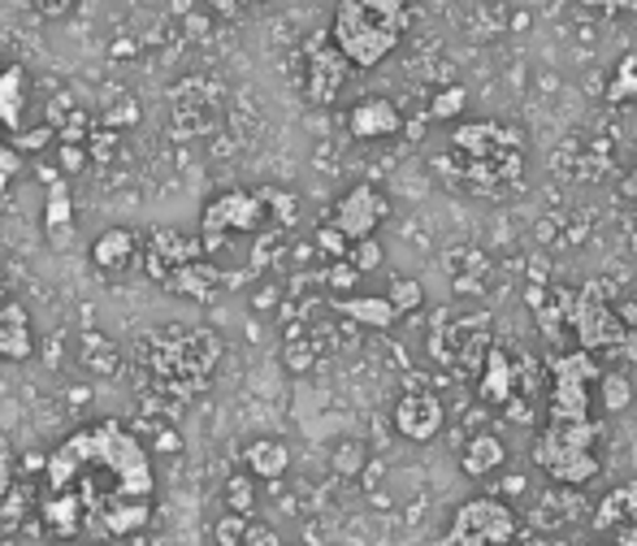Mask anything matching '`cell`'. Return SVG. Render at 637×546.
Here are the masks:
<instances>
[{
    "mask_svg": "<svg viewBox=\"0 0 637 546\" xmlns=\"http://www.w3.org/2000/svg\"><path fill=\"white\" fill-rule=\"evenodd\" d=\"M44 491H70L88 507V529L96 534L104 521L131 503H152V464L144 443L122 421H96L70 434L49 455Z\"/></svg>",
    "mask_w": 637,
    "mask_h": 546,
    "instance_id": "obj_1",
    "label": "cell"
},
{
    "mask_svg": "<svg viewBox=\"0 0 637 546\" xmlns=\"http://www.w3.org/2000/svg\"><path fill=\"white\" fill-rule=\"evenodd\" d=\"M217 360H222V339L204 326H165L144 339L147 373L169 395L192 399L196 391H204Z\"/></svg>",
    "mask_w": 637,
    "mask_h": 546,
    "instance_id": "obj_2",
    "label": "cell"
},
{
    "mask_svg": "<svg viewBox=\"0 0 637 546\" xmlns=\"http://www.w3.org/2000/svg\"><path fill=\"white\" fill-rule=\"evenodd\" d=\"M460 156V178L477 192H499L525 169V135L507 122H464L451 135Z\"/></svg>",
    "mask_w": 637,
    "mask_h": 546,
    "instance_id": "obj_3",
    "label": "cell"
},
{
    "mask_svg": "<svg viewBox=\"0 0 637 546\" xmlns=\"http://www.w3.org/2000/svg\"><path fill=\"white\" fill-rule=\"evenodd\" d=\"M598 439H603V430L594 421H582V425H555V421H546L542 434L534 439V464L555 486L582 491L603 468L598 455H594Z\"/></svg>",
    "mask_w": 637,
    "mask_h": 546,
    "instance_id": "obj_4",
    "label": "cell"
},
{
    "mask_svg": "<svg viewBox=\"0 0 637 546\" xmlns=\"http://www.w3.org/2000/svg\"><path fill=\"white\" fill-rule=\"evenodd\" d=\"M559 308L568 312V326L582 351H607L620 360H637V330L620 321V308H612L603 287L589 282L582 291H555Z\"/></svg>",
    "mask_w": 637,
    "mask_h": 546,
    "instance_id": "obj_5",
    "label": "cell"
},
{
    "mask_svg": "<svg viewBox=\"0 0 637 546\" xmlns=\"http://www.w3.org/2000/svg\"><path fill=\"white\" fill-rule=\"evenodd\" d=\"M330 40L339 44V52L356 70H373L399 49L403 31L394 22H387L382 13H373L369 4H360V0H339L335 22H330Z\"/></svg>",
    "mask_w": 637,
    "mask_h": 546,
    "instance_id": "obj_6",
    "label": "cell"
},
{
    "mask_svg": "<svg viewBox=\"0 0 637 546\" xmlns=\"http://www.w3.org/2000/svg\"><path fill=\"white\" fill-rule=\"evenodd\" d=\"M603 382V369L594 351H559L551 356V399H546V421L555 425H582L589 416V387Z\"/></svg>",
    "mask_w": 637,
    "mask_h": 546,
    "instance_id": "obj_7",
    "label": "cell"
},
{
    "mask_svg": "<svg viewBox=\"0 0 637 546\" xmlns=\"http://www.w3.org/2000/svg\"><path fill=\"white\" fill-rule=\"evenodd\" d=\"M521 538V521L516 512L494 495H477L455 507L446 546H512Z\"/></svg>",
    "mask_w": 637,
    "mask_h": 546,
    "instance_id": "obj_8",
    "label": "cell"
},
{
    "mask_svg": "<svg viewBox=\"0 0 637 546\" xmlns=\"http://www.w3.org/2000/svg\"><path fill=\"white\" fill-rule=\"evenodd\" d=\"M265 217H269V208H265L260 192H222V196L208 199L204 213H199V239H204L208 251H217L230 235L260 230Z\"/></svg>",
    "mask_w": 637,
    "mask_h": 546,
    "instance_id": "obj_9",
    "label": "cell"
},
{
    "mask_svg": "<svg viewBox=\"0 0 637 546\" xmlns=\"http://www.w3.org/2000/svg\"><path fill=\"white\" fill-rule=\"evenodd\" d=\"M387 217H391V204H387V196H382L378 187H369V183H356V187L335 204V226L343 230L351 244L373 239V230H378Z\"/></svg>",
    "mask_w": 637,
    "mask_h": 546,
    "instance_id": "obj_10",
    "label": "cell"
},
{
    "mask_svg": "<svg viewBox=\"0 0 637 546\" xmlns=\"http://www.w3.org/2000/svg\"><path fill=\"white\" fill-rule=\"evenodd\" d=\"M347 74H351V61H347L335 40L317 35L308 44V79H304V92L312 104H335L343 92Z\"/></svg>",
    "mask_w": 637,
    "mask_h": 546,
    "instance_id": "obj_11",
    "label": "cell"
},
{
    "mask_svg": "<svg viewBox=\"0 0 637 546\" xmlns=\"http://www.w3.org/2000/svg\"><path fill=\"white\" fill-rule=\"evenodd\" d=\"M208 248H204V239L199 235H178V230H152V239H147V251H144V269L152 282H165L174 269H183V265H196L204 260Z\"/></svg>",
    "mask_w": 637,
    "mask_h": 546,
    "instance_id": "obj_12",
    "label": "cell"
},
{
    "mask_svg": "<svg viewBox=\"0 0 637 546\" xmlns=\"http://www.w3.org/2000/svg\"><path fill=\"white\" fill-rule=\"evenodd\" d=\"M594 529L598 538L616 546H637V482L634 486H616L598 498L594 507Z\"/></svg>",
    "mask_w": 637,
    "mask_h": 546,
    "instance_id": "obj_13",
    "label": "cell"
},
{
    "mask_svg": "<svg viewBox=\"0 0 637 546\" xmlns=\"http://www.w3.org/2000/svg\"><path fill=\"white\" fill-rule=\"evenodd\" d=\"M442 425H446L442 399L430 395V391H408V395L394 403V430H399L408 443H430V439H439Z\"/></svg>",
    "mask_w": 637,
    "mask_h": 546,
    "instance_id": "obj_14",
    "label": "cell"
},
{
    "mask_svg": "<svg viewBox=\"0 0 637 546\" xmlns=\"http://www.w3.org/2000/svg\"><path fill=\"white\" fill-rule=\"evenodd\" d=\"M403 126H408L403 113H399L387 96L360 100V104L347 113V131H351L356 140H391V135H399Z\"/></svg>",
    "mask_w": 637,
    "mask_h": 546,
    "instance_id": "obj_15",
    "label": "cell"
},
{
    "mask_svg": "<svg viewBox=\"0 0 637 546\" xmlns=\"http://www.w3.org/2000/svg\"><path fill=\"white\" fill-rule=\"evenodd\" d=\"M477 395H482V403L499 408V412H503L512 399L521 395V391H516V364H512V356H507L503 348H486V356H482Z\"/></svg>",
    "mask_w": 637,
    "mask_h": 546,
    "instance_id": "obj_16",
    "label": "cell"
},
{
    "mask_svg": "<svg viewBox=\"0 0 637 546\" xmlns=\"http://www.w3.org/2000/svg\"><path fill=\"white\" fill-rule=\"evenodd\" d=\"M27 104H31L27 65H4L0 70V131L4 135H22L27 131Z\"/></svg>",
    "mask_w": 637,
    "mask_h": 546,
    "instance_id": "obj_17",
    "label": "cell"
},
{
    "mask_svg": "<svg viewBox=\"0 0 637 546\" xmlns=\"http://www.w3.org/2000/svg\"><path fill=\"white\" fill-rule=\"evenodd\" d=\"M40 521L56 538H79L88 529V507L70 491H44L40 495Z\"/></svg>",
    "mask_w": 637,
    "mask_h": 546,
    "instance_id": "obj_18",
    "label": "cell"
},
{
    "mask_svg": "<svg viewBox=\"0 0 637 546\" xmlns=\"http://www.w3.org/2000/svg\"><path fill=\"white\" fill-rule=\"evenodd\" d=\"M35 351V334H31V312L18 299L0 303V360H31Z\"/></svg>",
    "mask_w": 637,
    "mask_h": 546,
    "instance_id": "obj_19",
    "label": "cell"
},
{
    "mask_svg": "<svg viewBox=\"0 0 637 546\" xmlns=\"http://www.w3.org/2000/svg\"><path fill=\"white\" fill-rule=\"evenodd\" d=\"M135 256H140V239L126 226H109L92 244V265H96L100 274H122V269L135 265Z\"/></svg>",
    "mask_w": 637,
    "mask_h": 546,
    "instance_id": "obj_20",
    "label": "cell"
},
{
    "mask_svg": "<svg viewBox=\"0 0 637 546\" xmlns=\"http://www.w3.org/2000/svg\"><path fill=\"white\" fill-rule=\"evenodd\" d=\"M507 464V447H503V439L499 434H473L469 443H464V451H460V468L469 473V477H491V473H499Z\"/></svg>",
    "mask_w": 637,
    "mask_h": 546,
    "instance_id": "obj_21",
    "label": "cell"
},
{
    "mask_svg": "<svg viewBox=\"0 0 637 546\" xmlns=\"http://www.w3.org/2000/svg\"><path fill=\"white\" fill-rule=\"evenodd\" d=\"M335 308L343 312L347 321L369 326V330H391L394 321H399V308L387 296H339Z\"/></svg>",
    "mask_w": 637,
    "mask_h": 546,
    "instance_id": "obj_22",
    "label": "cell"
},
{
    "mask_svg": "<svg viewBox=\"0 0 637 546\" xmlns=\"http://www.w3.org/2000/svg\"><path fill=\"white\" fill-rule=\"evenodd\" d=\"M244 464L251 477L278 482V477H287V468H291V451H287L282 439H256V443H247Z\"/></svg>",
    "mask_w": 637,
    "mask_h": 546,
    "instance_id": "obj_23",
    "label": "cell"
},
{
    "mask_svg": "<svg viewBox=\"0 0 637 546\" xmlns=\"http://www.w3.org/2000/svg\"><path fill=\"white\" fill-rule=\"evenodd\" d=\"M165 291H174V296H187V299H213L217 296V287H222V274L213 269V265H183V269H174L165 282H161Z\"/></svg>",
    "mask_w": 637,
    "mask_h": 546,
    "instance_id": "obj_24",
    "label": "cell"
},
{
    "mask_svg": "<svg viewBox=\"0 0 637 546\" xmlns=\"http://www.w3.org/2000/svg\"><path fill=\"white\" fill-rule=\"evenodd\" d=\"M70 222H74V199H70V183L52 174L49 192H44V230H49L52 244H61V239H65Z\"/></svg>",
    "mask_w": 637,
    "mask_h": 546,
    "instance_id": "obj_25",
    "label": "cell"
},
{
    "mask_svg": "<svg viewBox=\"0 0 637 546\" xmlns=\"http://www.w3.org/2000/svg\"><path fill=\"white\" fill-rule=\"evenodd\" d=\"M603 96H607V104H629V100H637V52L620 56V65H616L612 83L603 87Z\"/></svg>",
    "mask_w": 637,
    "mask_h": 546,
    "instance_id": "obj_26",
    "label": "cell"
},
{
    "mask_svg": "<svg viewBox=\"0 0 637 546\" xmlns=\"http://www.w3.org/2000/svg\"><path fill=\"white\" fill-rule=\"evenodd\" d=\"M83 364L109 378V373H117V369H122V351L113 348L104 334H88V343H83Z\"/></svg>",
    "mask_w": 637,
    "mask_h": 546,
    "instance_id": "obj_27",
    "label": "cell"
},
{
    "mask_svg": "<svg viewBox=\"0 0 637 546\" xmlns=\"http://www.w3.org/2000/svg\"><path fill=\"white\" fill-rule=\"evenodd\" d=\"M598 403H603V412H625V408L634 403V382H629L625 373H603Z\"/></svg>",
    "mask_w": 637,
    "mask_h": 546,
    "instance_id": "obj_28",
    "label": "cell"
},
{
    "mask_svg": "<svg viewBox=\"0 0 637 546\" xmlns=\"http://www.w3.org/2000/svg\"><path fill=\"white\" fill-rule=\"evenodd\" d=\"M464 104H469V92L464 87H442L439 96L430 100V122H455L460 113H464Z\"/></svg>",
    "mask_w": 637,
    "mask_h": 546,
    "instance_id": "obj_29",
    "label": "cell"
},
{
    "mask_svg": "<svg viewBox=\"0 0 637 546\" xmlns=\"http://www.w3.org/2000/svg\"><path fill=\"white\" fill-rule=\"evenodd\" d=\"M226 507H230L235 516H247V521H251V512H256V486H251L247 473L226 482Z\"/></svg>",
    "mask_w": 637,
    "mask_h": 546,
    "instance_id": "obj_30",
    "label": "cell"
},
{
    "mask_svg": "<svg viewBox=\"0 0 637 546\" xmlns=\"http://www.w3.org/2000/svg\"><path fill=\"white\" fill-rule=\"evenodd\" d=\"M387 299H391L394 308H399V317H403V312H417V308L425 303V287H421L417 278H394Z\"/></svg>",
    "mask_w": 637,
    "mask_h": 546,
    "instance_id": "obj_31",
    "label": "cell"
},
{
    "mask_svg": "<svg viewBox=\"0 0 637 546\" xmlns=\"http://www.w3.org/2000/svg\"><path fill=\"white\" fill-rule=\"evenodd\" d=\"M27 512H31V491H27V486H13L9 495L0 498V525H4V529H18Z\"/></svg>",
    "mask_w": 637,
    "mask_h": 546,
    "instance_id": "obj_32",
    "label": "cell"
},
{
    "mask_svg": "<svg viewBox=\"0 0 637 546\" xmlns=\"http://www.w3.org/2000/svg\"><path fill=\"white\" fill-rule=\"evenodd\" d=\"M364 460H369V451H364V443H339L335 447V473L339 477H360L364 473Z\"/></svg>",
    "mask_w": 637,
    "mask_h": 546,
    "instance_id": "obj_33",
    "label": "cell"
},
{
    "mask_svg": "<svg viewBox=\"0 0 637 546\" xmlns=\"http://www.w3.org/2000/svg\"><path fill=\"white\" fill-rule=\"evenodd\" d=\"M247 516H235V512H226L217 525H213V543L217 546H244V538H247Z\"/></svg>",
    "mask_w": 637,
    "mask_h": 546,
    "instance_id": "obj_34",
    "label": "cell"
},
{
    "mask_svg": "<svg viewBox=\"0 0 637 546\" xmlns=\"http://www.w3.org/2000/svg\"><path fill=\"white\" fill-rule=\"evenodd\" d=\"M317 251H321V256H330V260H347V256H351V239H347L343 230L330 222V226H321V230H317Z\"/></svg>",
    "mask_w": 637,
    "mask_h": 546,
    "instance_id": "obj_35",
    "label": "cell"
},
{
    "mask_svg": "<svg viewBox=\"0 0 637 546\" xmlns=\"http://www.w3.org/2000/svg\"><path fill=\"white\" fill-rule=\"evenodd\" d=\"M260 199H265V208L278 217V226H295V196L291 192H278V187H260Z\"/></svg>",
    "mask_w": 637,
    "mask_h": 546,
    "instance_id": "obj_36",
    "label": "cell"
},
{
    "mask_svg": "<svg viewBox=\"0 0 637 546\" xmlns=\"http://www.w3.org/2000/svg\"><path fill=\"white\" fill-rule=\"evenodd\" d=\"M135 122H140V100H117V104L100 117V126H104V131H113V135H117L122 126H135Z\"/></svg>",
    "mask_w": 637,
    "mask_h": 546,
    "instance_id": "obj_37",
    "label": "cell"
},
{
    "mask_svg": "<svg viewBox=\"0 0 637 546\" xmlns=\"http://www.w3.org/2000/svg\"><path fill=\"white\" fill-rule=\"evenodd\" d=\"M22 174V152L13 148V140H4V131H0V196L9 192V183Z\"/></svg>",
    "mask_w": 637,
    "mask_h": 546,
    "instance_id": "obj_38",
    "label": "cell"
},
{
    "mask_svg": "<svg viewBox=\"0 0 637 546\" xmlns=\"http://www.w3.org/2000/svg\"><path fill=\"white\" fill-rule=\"evenodd\" d=\"M360 274H373L378 265H382V244L378 239H360V244H351V256H347Z\"/></svg>",
    "mask_w": 637,
    "mask_h": 546,
    "instance_id": "obj_39",
    "label": "cell"
},
{
    "mask_svg": "<svg viewBox=\"0 0 637 546\" xmlns=\"http://www.w3.org/2000/svg\"><path fill=\"white\" fill-rule=\"evenodd\" d=\"M52 140H56V126H31V131H22V135H13V148L22 152H40V148H49Z\"/></svg>",
    "mask_w": 637,
    "mask_h": 546,
    "instance_id": "obj_40",
    "label": "cell"
},
{
    "mask_svg": "<svg viewBox=\"0 0 637 546\" xmlns=\"http://www.w3.org/2000/svg\"><path fill=\"white\" fill-rule=\"evenodd\" d=\"M360 4H369L373 13H382L399 31H408V0H360Z\"/></svg>",
    "mask_w": 637,
    "mask_h": 546,
    "instance_id": "obj_41",
    "label": "cell"
},
{
    "mask_svg": "<svg viewBox=\"0 0 637 546\" xmlns=\"http://www.w3.org/2000/svg\"><path fill=\"white\" fill-rule=\"evenodd\" d=\"M356 278H360V269H356L351 260H335V265H330V274H326V282H330L339 296H347V291L356 287Z\"/></svg>",
    "mask_w": 637,
    "mask_h": 546,
    "instance_id": "obj_42",
    "label": "cell"
},
{
    "mask_svg": "<svg viewBox=\"0 0 637 546\" xmlns=\"http://www.w3.org/2000/svg\"><path fill=\"white\" fill-rule=\"evenodd\" d=\"M88 156L92 152L83 144H61V174H83L88 169Z\"/></svg>",
    "mask_w": 637,
    "mask_h": 546,
    "instance_id": "obj_43",
    "label": "cell"
},
{
    "mask_svg": "<svg viewBox=\"0 0 637 546\" xmlns=\"http://www.w3.org/2000/svg\"><path fill=\"white\" fill-rule=\"evenodd\" d=\"M282 360H287L291 373H308V369H312V348H308V343H287Z\"/></svg>",
    "mask_w": 637,
    "mask_h": 546,
    "instance_id": "obj_44",
    "label": "cell"
},
{
    "mask_svg": "<svg viewBox=\"0 0 637 546\" xmlns=\"http://www.w3.org/2000/svg\"><path fill=\"white\" fill-rule=\"evenodd\" d=\"M13 477H18V460H13V451L0 443V498L13 491Z\"/></svg>",
    "mask_w": 637,
    "mask_h": 546,
    "instance_id": "obj_45",
    "label": "cell"
},
{
    "mask_svg": "<svg viewBox=\"0 0 637 546\" xmlns=\"http://www.w3.org/2000/svg\"><path fill=\"white\" fill-rule=\"evenodd\" d=\"M83 131H88V117H83V113H70V122L56 131V140H61V144H83Z\"/></svg>",
    "mask_w": 637,
    "mask_h": 546,
    "instance_id": "obj_46",
    "label": "cell"
},
{
    "mask_svg": "<svg viewBox=\"0 0 637 546\" xmlns=\"http://www.w3.org/2000/svg\"><path fill=\"white\" fill-rule=\"evenodd\" d=\"M244 546H282V538H278L269 525H256V521H251V525H247Z\"/></svg>",
    "mask_w": 637,
    "mask_h": 546,
    "instance_id": "obj_47",
    "label": "cell"
},
{
    "mask_svg": "<svg viewBox=\"0 0 637 546\" xmlns=\"http://www.w3.org/2000/svg\"><path fill=\"white\" fill-rule=\"evenodd\" d=\"M503 416H507V421H516V425H534V403H525V399L516 395L507 408H503Z\"/></svg>",
    "mask_w": 637,
    "mask_h": 546,
    "instance_id": "obj_48",
    "label": "cell"
},
{
    "mask_svg": "<svg viewBox=\"0 0 637 546\" xmlns=\"http://www.w3.org/2000/svg\"><path fill=\"white\" fill-rule=\"evenodd\" d=\"M31 4H35L40 18H65L74 9V0H31Z\"/></svg>",
    "mask_w": 637,
    "mask_h": 546,
    "instance_id": "obj_49",
    "label": "cell"
},
{
    "mask_svg": "<svg viewBox=\"0 0 637 546\" xmlns=\"http://www.w3.org/2000/svg\"><path fill=\"white\" fill-rule=\"evenodd\" d=\"M18 473H27V477H31V473H49V455H35V451L22 455V460H18Z\"/></svg>",
    "mask_w": 637,
    "mask_h": 546,
    "instance_id": "obj_50",
    "label": "cell"
},
{
    "mask_svg": "<svg viewBox=\"0 0 637 546\" xmlns=\"http://www.w3.org/2000/svg\"><path fill=\"white\" fill-rule=\"evenodd\" d=\"M620 321H625L629 330H637V299H625V303H620Z\"/></svg>",
    "mask_w": 637,
    "mask_h": 546,
    "instance_id": "obj_51",
    "label": "cell"
},
{
    "mask_svg": "<svg viewBox=\"0 0 637 546\" xmlns=\"http://www.w3.org/2000/svg\"><path fill=\"white\" fill-rule=\"evenodd\" d=\"M208 4H213L222 18H235V13H239V0H208Z\"/></svg>",
    "mask_w": 637,
    "mask_h": 546,
    "instance_id": "obj_52",
    "label": "cell"
},
{
    "mask_svg": "<svg viewBox=\"0 0 637 546\" xmlns=\"http://www.w3.org/2000/svg\"><path fill=\"white\" fill-rule=\"evenodd\" d=\"M589 546H616V543H607V538H594Z\"/></svg>",
    "mask_w": 637,
    "mask_h": 546,
    "instance_id": "obj_53",
    "label": "cell"
},
{
    "mask_svg": "<svg viewBox=\"0 0 637 546\" xmlns=\"http://www.w3.org/2000/svg\"><path fill=\"white\" fill-rule=\"evenodd\" d=\"M0 546H18V543H13V538H4V543H0Z\"/></svg>",
    "mask_w": 637,
    "mask_h": 546,
    "instance_id": "obj_54",
    "label": "cell"
},
{
    "mask_svg": "<svg viewBox=\"0 0 637 546\" xmlns=\"http://www.w3.org/2000/svg\"><path fill=\"white\" fill-rule=\"evenodd\" d=\"M0 291H4V274H0Z\"/></svg>",
    "mask_w": 637,
    "mask_h": 546,
    "instance_id": "obj_55",
    "label": "cell"
},
{
    "mask_svg": "<svg viewBox=\"0 0 637 546\" xmlns=\"http://www.w3.org/2000/svg\"><path fill=\"white\" fill-rule=\"evenodd\" d=\"M0 70H4V65H0Z\"/></svg>",
    "mask_w": 637,
    "mask_h": 546,
    "instance_id": "obj_56",
    "label": "cell"
}]
</instances>
